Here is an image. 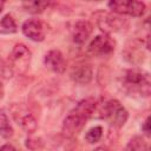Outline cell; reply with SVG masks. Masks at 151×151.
<instances>
[{
    "label": "cell",
    "mask_w": 151,
    "mask_h": 151,
    "mask_svg": "<svg viewBox=\"0 0 151 151\" xmlns=\"http://www.w3.org/2000/svg\"><path fill=\"white\" fill-rule=\"evenodd\" d=\"M48 5L50 4L46 1H26V2H22V7L25 8V11L28 13H32V14L42 13L48 7Z\"/></svg>",
    "instance_id": "2e32d148"
},
{
    "label": "cell",
    "mask_w": 151,
    "mask_h": 151,
    "mask_svg": "<svg viewBox=\"0 0 151 151\" xmlns=\"http://www.w3.org/2000/svg\"><path fill=\"white\" fill-rule=\"evenodd\" d=\"M93 117L105 119L114 127H122L127 122L129 112L117 99H110L100 104L97 103Z\"/></svg>",
    "instance_id": "6da1fadb"
},
{
    "label": "cell",
    "mask_w": 151,
    "mask_h": 151,
    "mask_svg": "<svg viewBox=\"0 0 151 151\" xmlns=\"http://www.w3.org/2000/svg\"><path fill=\"white\" fill-rule=\"evenodd\" d=\"M13 133L14 131L9 123L8 117L6 116V113L0 112V136L5 139H9L13 136Z\"/></svg>",
    "instance_id": "e0dca14e"
},
{
    "label": "cell",
    "mask_w": 151,
    "mask_h": 151,
    "mask_svg": "<svg viewBox=\"0 0 151 151\" xmlns=\"http://www.w3.org/2000/svg\"><path fill=\"white\" fill-rule=\"evenodd\" d=\"M17 32V24L11 14H6L0 20V33L2 34H12Z\"/></svg>",
    "instance_id": "5bb4252c"
},
{
    "label": "cell",
    "mask_w": 151,
    "mask_h": 151,
    "mask_svg": "<svg viewBox=\"0 0 151 151\" xmlns=\"http://www.w3.org/2000/svg\"><path fill=\"white\" fill-rule=\"evenodd\" d=\"M109 8L118 15H130V17H142L145 13V4L134 0H113L107 4Z\"/></svg>",
    "instance_id": "277c9868"
},
{
    "label": "cell",
    "mask_w": 151,
    "mask_h": 151,
    "mask_svg": "<svg viewBox=\"0 0 151 151\" xmlns=\"http://www.w3.org/2000/svg\"><path fill=\"white\" fill-rule=\"evenodd\" d=\"M71 79L77 84H88L93 78V68L90 64L81 63L76 65L71 71Z\"/></svg>",
    "instance_id": "8fae6325"
},
{
    "label": "cell",
    "mask_w": 151,
    "mask_h": 151,
    "mask_svg": "<svg viewBox=\"0 0 151 151\" xmlns=\"http://www.w3.org/2000/svg\"><path fill=\"white\" fill-rule=\"evenodd\" d=\"M31 57H32V53L26 45L17 44L9 54L8 61L11 64V66L13 67L14 72L17 71V72L24 73L29 66Z\"/></svg>",
    "instance_id": "5b68a950"
},
{
    "label": "cell",
    "mask_w": 151,
    "mask_h": 151,
    "mask_svg": "<svg viewBox=\"0 0 151 151\" xmlns=\"http://www.w3.org/2000/svg\"><path fill=\"white\" fill-rule=\"evenodd\" d=\"M26 147L32 150V151H35V150H39L44 145V142L41 140V138H34V137H29L26 139Z\"/></svg>",
    "instance_id": "ffe728a7"
},
{
    "label": "cell",
    "mask_w": 151,
    "mask_h": 151,
    "mask_svg": "<svg viewBox=\"0 0 151 151\" xmlns=\"http://www.w3.org/2000/svg\"><path fill=\"white\" fill-rule=\"evenodd\" d=\"M103 137V127L97 125L91 127L86 133H85V140L90 144H94L98 143Z\"/></svg>",
    "instance_id": "ac0fdd59"
},
{
    "label": "cell",
    "mask_w": 151,
    "mask_h": 151,
    "mask_svg": "<svg viewBox=\"0 0 151 151\" xmlns=\"http://www.w3.org/2000/svg\"><path fill=\"white\" fill-rule=\"evenodd\" d=\"M2 8H4V1H0V13H1Z\"/></svg>",
    "instance_id": "cb8c5ba5"
},
{
    "label": "cell",
    "mask_w": 151,
    "mask_h": 151,
    "mask_svg": "<svg viewBox=\"0 0 151 151\" xmlns=\"http://www.w3.org/2000/svg\"><path fill=\"white\" fill-rule=\"evenodd\" d=\"M94 151H109L106 147H104V146H99V147H97Z\"/></svg>",
    "instance_id": "603a6c76"
},
{
    "label": "cell",
    "mask_w": 151,
    "mask_h": 151,
    "mask_svg": "<svg viewBox=\"0 0 151 151\" xmlns=\"http://www.w3.org/2000/svg\"><path fill=\"white\" fill-rule=\"evenodd\" d=\"M14 74V70L11 66L8 60L0 58V79H9Z\"/></svg>",
    "instance_id": "d6986e66"
},
{
    "label": "cell",
    "mask_w": 151,
    "mask_h": 151,
    "mask_svg": "<svg viewBox=\"0 0 151 151\" xmlns=\"http://www.w3.org/2000/svg\"><path fill=\"white\" fill-rule=\"evenodd\" d=\"M149 125H150V118L147 117V118L145 119V122L143 123V125H142V131H143L146 136H150V127H149Z\"/></svg>",
    "instance_id": "44dd1931"
},
{
    "label": "cell",
    "mask_w": 151,
    "mask_h": 151,
    "mask_svg": "<svg viewBox=\"0 0 151 151\" xmlns=\"http://www.w3.org/2000/svg\"><path fill=\"white\" fill-rule=\"evenodd\" d=\"M125 151H147V143L143 137L134 136L126 144Z\"/></svg>",
    "instance_id": "9a60e30c"
},
{
    "label": "cell",
    "mask_w": 151,
    "mask_h": 151,
    "mask_svg": "<svg viewBox=\"0 0 151 151\" xmlns=\"http://www.w3.org/2000/svg\"><path fill=\"white\" fill-rule=\"evenodd\" d=\"M4 96V87H2V84H1V80H0V99L2 98Z\"/></svg>",
    "instance_id": "7402d4cb"
},
{
    "label": "cell",
    "mask_w": 151,
    "mask_h": 151,
    "mask_svg": "<svg viewBox=\"0 0 151 151\" xmlns=\"http://www.w3.org/2000/svg\"><path fill=\"white\" fill-rule=\"evenodd\" d=\"M92 31H93V26L90 21L87 20L77 21L72 28V39L76 44L81 45L91 37Z\"/></svg>",
    "instance_id": "7c38bea8"
},
{
    "label": "cell",
    "mask_w": 151,
    "mask_h": 151,
    "mask_svg": "<svg viewBox=\"0 0 151 151\" xmlns=\"http://www.w3.org/2000/svg\"><path fill=\"white\" fill-rule=\"evenodd\" d=\"M45 66L54 73H64L66 70V60L59 50H51L44 57Z\"/></svg>",
    "instance_id": "30bf717a"
},
{
    "label": "cell",
    "mask_w": 151,
    "mask_h": 151,
    "mask_svg": "<svg viewBox=\"0 0 151 151\" xmlns=\"http://www.w3.org/2000/svg\"><path fill=\"white\" fill-rule=\"evenodd\" d=\"M114 47L116 42L110 35L99 34L92 39L87 47V51L94 57H106L114 52Z\"/></svg>",
    "instance_id": "52a82bcc"
},
{
    "label": "cell",
    "mask_w": 151,
    "mask_h": 151,
    "mask_svg": "<svg viewBox=\"0 0 151 151\" xmlns=\"http://www.w3.org/2000/svg\"><path fill=\"white\" fill-rule=\"evenodd\" d=\"M12 113H13V117L17 120L18 125H20V127L26 133L32 134L33 132H35V130L38 127V123H37V119L34 118V116L29 111H27L21 105H14L12 107Z\"/></svg>",
    "instance_id": "ba28073f"
},
{
    "label": "cell",
    "mask_w": 151,
    "mask_h": 151,
    "mask_svg": "<svg viewBox=\"0 0 151 151\" xmlns=\"http://www.w3.org/2000/svg\"><path fill=\"white\" fill-rule=\"evenodd\" d=\"M124 58L133 65L140 64L144 58V53L142 51V44L138 41H131L129 45H126L124 50Z\"/></svg>",
    "instance_id": "4fadbf2b"
},
{
    "label": "cell",
    "mask_w": 151,
    "mask_h": 151,
    "mask_svg": "<svg viewBox=\"0 0 151 151\" xmlns=\"http://www.w3.org/2000/svg\"><path fill=\"white\" fill-rule=\"evenodd\" d=\"M22 33L32 41L40 42L46 37V25L39 19H28L21 26Z\"/></svg>",
    "instance_id": "9c48e42d"
},
{
    "label": "cell",
    "mask_w": 151,
    "mask_h": 151,
    "mask_svg": "<svg viewBox=\"0 0 151 151\" xmlns=\"http://www.w3.org/2000/svg\"><path fill=\"white\" fill-rule=\"evenodd\" d=\"M123 87L130 94L149 97L151 92L150 74L139 68H131L123 74Z\"/></svg>",
    "instance_id": "7a4b0ae2"
},
{
    "label": "cell",
    "mask_w": 151,
    "mask_h": 151,
    "mask_svg": "<svg viewBox=\"0 0 151 151\" xmlns=\"http://www.w3.org/2000/svg\"><path fill=\"white\" fill-rule=\"evenodd\" d=\"M88 119L83 116L80 112H78L76 109H73L63 120V125H61V131L64 133V136H66L67 138H72L74 136H77L83 127L85 126V123Z\"/></svg>",
    "instance_id": "8992f818"
},
{
    "label": "cell",
    "mask_w": 151,
    "mask_h": 151,
    "mask_svg": "<svg viewBox=\"0 0 151 151\" xmlns=\"http://www.w3.org/2000/svg\"><path fill=\"white\" fill-rule=\"evenodd\" d=\"M94 18L98 27L104 32V34H107V35L113 32H119L127 25L124 18L114 13L97 12L94 14Z\"/></svg>",
    "instance_id": "3957f363"
}]
</instances>
